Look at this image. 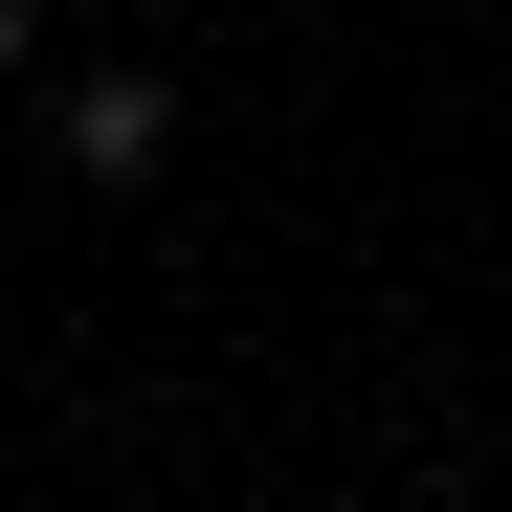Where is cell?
Returning <instances> with one entry per match:
<instances>
[{"label": "cell", "mask_w": 512, "mask_h": 512, "mask_svg": "<svg viewBox=\"0 0 512 512\" xmlns=\"http://www.w3.org/2000/svg\"><path fill=\"white\" fill-rule=\"evenodd\" d=\"M23 45H45V0H0V67H23Z\"/></svg>", "instance_id": "2"}, {"label": "cell", "mask_w": 512, "mask_h": 512, "mask_svg": "<svg viewBox=\"0 0 512 512\" xmlns=\"http://www.w3.org/2000/svg\"><path fill=\"white\" fill-rule=\"evenodd\" d=\"M45 156H67V179H112V201H134L156 156H179V90H156V67H90V90L45 112Z\"/></svg>", "instance_id": "1"}]
</instances>
